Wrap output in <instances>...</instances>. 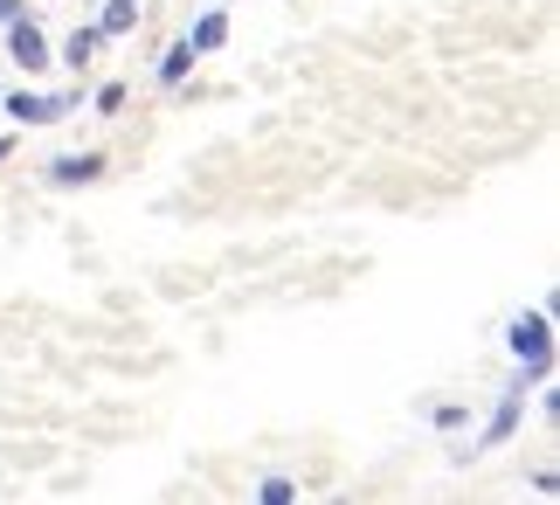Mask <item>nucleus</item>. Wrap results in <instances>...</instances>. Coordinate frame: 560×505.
Masks as SVG:
<instances>
[{"mask_svg": "<svg viewBox=\"0 0 560 505\" xmlns=\"http://www.w3.org/2000/svg\"><path fill=\"white\" fill-rule=\"evenodd\" d=\"M520 423H526V394H512V388H505V394H499V409H491V423L470 436L464 450H450V457H457V464H470V457H485V450H505L512 436H520Z\"/></svg>", "mask_w": 560, "mask_h": 505, "instance_id": "1", "label": "nucleus"}, {"mask_svg": "<svg viewBox=\"0 0 560 505\" xmlns=\"http://www.w3.org/2000/svg\"><path fill=\"white\" fill-rule=\"evenodd\" d=\"M505 354L512 360H553V312L540 305V312H520L505 325Z\"/></svg>", "mask_w": 560, "mask_h": 505, "instance_id": "2", "label": "nucleus"}, {"mask_svg": "<svg viewBox=\"0 0 560 505\" xmlns=\"http://www.w3.org/2000/svg\"><path fill=\"white\" fill-rule=\"evenodd\" d=\"M70 112H77V91H49V97L42 91H8V118L14 125H62Z\"/></svg>", "mask_w": 560, "mask_h": 505, "instance_id": "3", "label": "nucleus"}, {"mask_svg": "<svg viewBox=\"0 0 560 505\" xmlns=\"http://www.w3.org/2000/svg\"><path fill=\"white\" fill-rule=\"evenodd\" d=\"M8 56L21 62V70H49V35L35 28V14H14L8 21Z\"/></svg>", "mask_w": 560, "mask_h": 505, "instance_id": "4", "label": "nucleus"}, {"mask_svg": "<svg viewBox=\"0 0 560 505\" xmlns=\"http://www.w3.org/2000/svg\"><path fill=\"white\" fill-rule=\"evenodd\" d=\"M49 181L56 187H91V181H104V152H62V160H49Z\"/></svg>", "mask_w": 560, "mask_h": 505, "instance_id": "5", "label": "nucleus"}, {"mask_svg": "<svg viewBox=\"0 0 560 505\" xmlns=\"http://www.w3.org/2000/svg\"><path fill=\"white\" fill-rule=\"evenodd\" d=\"M187 49H194V56L229 49V8H208L201 21H194V28H187Z\"/></svg>", "mask_w": 560, "mask_h": 505, "instance_id": "6", "label": "nucleus"}, {"mask_svg": "<svg viewBox=\"0 0 560 505\" xmlns=\"http://www.w3.org/2000/svg\"><path fill=\"white\" fill-rule=\"evenodd\" d=\"M139 28V0H104V21H97V35L112 42V35H132Z\"/></svg>", "mask_w": 560, "mask_h": 505, "instance_id": "7", "label": "nucleus"}, {"mask_svg": "<svg viewBox=\"0 0 560 505\" xmlns=\"http://www.w3.org/2000/svg\"><path fill=\"white\" fill-rule=\"evenodd\" d=\"M187 77H194V49H187V35H180V42H174V49H166V56H160V83H166V91H180V83H187Z\"/></svg>", "mask_w": 560, "mask_h": 505, "instance_id": "8", "label": "nucleus"}, {"mask_svg": "<svg viewBox=\"0 0 560 505\" xmlns=\"http://www.w3.org/2000/svg\"><path fill=\"white\" fill-rule=\"evenodd\" d=\"M97 49H104V35H97V28H77L70 42H62V62H70V70H91Z\"/></svg>", "mask_w": 560, "mask_h": 505, "instance_id": "9", "label": "nucleus"}, {"mask_svg": "<svg viewBox=\"0 0 560 505\" xmlns=\"http://www.w3.org/2000/svg\"><path fill=\"white\" fill-rule=\"evenodd\" d=\"M429 423H436V429L450 436V429H464V423H470V409H464V402H443L436 415H429Z\"/></svg>", "mask_w": 560, "mask_h": 505, "instance_id": "10", "label": "nucleus"}, {"mask_svg": "<svg viewBox=\"0 0 560 505\" xmlns=\"http://www.w3.org/2000/svg\"><path fill=\"white\" fill-rule=\"evenodd\" d=\"M256 498H270V505H291V498H298V485H291V478H264V485H256Z\"/></svg>", "mask_w": 560, "mask_h": 505, "instance_id": "11", "label": "nucleus"}, {"mask_svg": "<svg viewBox=\"0 0 560 505\" xmlns=\"http://www.w3.org/2000/svg\"><path fill=\"white\" fill-rule=\"evenodd\" d=\"M97 112H104V118L125 112V83H104V91H97Z\"/></svg>", "mask_w": 560, "mask_h": 505, "instance_id": "12", "label": "nucleus"}, {"mask_svg": "<svg viewBox=\"0 0 560 505\" xmlns=\"http://www.w3.org/2000/svg\"><path fill=\"white\" fill-rule=\"evenodd\" d=\"M14 14H28V0H0V28H8Z\"/></svg>", "mask_w": 560, "mask_h": 505, "instance_id": "13", "label": "nucleus"}, {"mask_svg": "<svg viewBox=\"0 0 560 505\" xmlns=\"http://www.w3.org/2000/svg\"><path fill=\"white\" fill-rule=\"evenodd\" d=\"M14 160V131H0V167H8Z\"/></svg>", "mask_w": 560, "mask_h": 505, "instance_id": "14", "label": "nucleus"}]
</instances>
